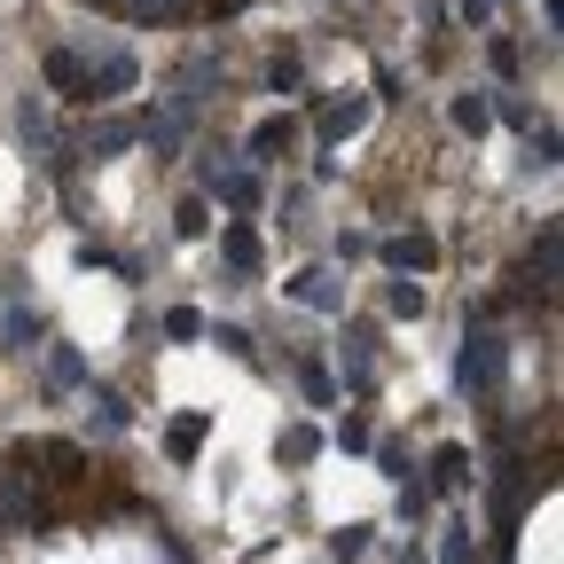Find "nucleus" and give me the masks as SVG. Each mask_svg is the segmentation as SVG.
Returning <instances> with one entry per match:
<instances>
[{
    "mask_svg": "<svg viewBox=\"0 0 564 564\" xmlns=\"http://www.w3.org/2000/svg\"><path fill=\"white\" fill-rule=\"evenodd\" d=\"M141 87V63H133V47H95V63H87V87H79V102H126Z\"/></svg>",
    "mask_w": 564,
    "mask_h": 564,
    "instance_id": "nucleus-1",
    "label": "nucleus"
},
{
    "mask_svg": "<svg viewBox=\"0 0 564 564\" xmlns=\"http://www.w3.org/2000/svg\"><path fill=\"white\" fill-rule=\"evenodd\" d=\"M32 518H40V502H32V447H17L9 470H0V533H17Z\"/></svg>",
    "mask_w": 564,
    "mask_h": 564,
    "instance_id": "nucleus-2",
    "label": "nucleus"
},
{
    "mask_svg": "<svg viewBox=\"0 0 564 564\" xmlns=\"http://www.w3.org/2000/svg\"><path fill=\"white\" fill-rule=\"evenodd\" d=\"M455 384H463V392H494V384H502V337L478 329V337L463 345V361H455Z\"/></svg>",
    "mask_w": 564,
    "mask_h": 564,
    "instance_id": "nucleus-3",
    "label": "nucleus"
},
{
    "mask_svg": "<svg viewBox=\"0 0 564 564\" xmlns=\"http://www.w3.org/2000/svg\"><path fill=\"white\" fill-rule=\"evenodd\" d=\"M17 133H24V150H40V158H47V165L63 173V158H70V150H63V141H55V126H47V110H40V95H24V102H17Z\"/></svg>",
    "mask_w": 564,
    "mask_h": 564,
    "instance_id": "nucleus-4",
    "label": "nucleus"
},
{
    "mask_svg": "<svg viewBox=\"0 0 564 564\" xmlns=\"http://www.w3.org/2000/svg\"><path fill=\"white\" fill-rule=\"evenodd\" d=\"M377 251H384L392 274H432V267H440V243L423 236V228H408V236H392V243H377Z\"/></svg>",
    "mask_w": 564,
    "mask_h": 564,
    "instance_id": "nucleus-5",
    "label": "nucleus"
},
{
    "mask_svg": "<svg viewBox=\"0 0 564 564\" xmlns=\"http://www.w3.org/2000/svg\"><path fill=\"white\" fill-rule=\"evenodd\" d=\"M95 9H110V17H126V24H188L196 0H95Z\"/></svg>",
    "mask_w": 564,
    "mask_h": 564,
    "instance_id": "nucleus-6",
    "label": "nucleus"
},
{
    "mask_svg": "<svg viewBox=\"0 0 564 564\" xmlns=\"http://www.w3.org/2000/svg\"><path fill=\"white\" fill-rule=\"evenodd\" d=\"M291 299L314 306V314H345V282L329 267H306V274H291Z\"/></svg>",
    "mask_w": 564,
    "mask_h": 564,
    "instance_id": "nucleus-7",
    "label": "nucleus"
},
{
    "mask_svg": "<svg viewBox=\"0 0 564 564\" xmlns=\"http://www.w3.org/2000/svg\"><path fill=\"white\" fill-rule=\"evenodd\" d=\"M243 158L251 165H282V158H291V118H259L251 141H243Z\"/></svg>",
    "mask_w": 564,
    "mask_h": 564,
    "instance_id": "nucleus-8",
    "label": "nucleus"
},
{
    "mask_svg": "<svg viewBox=\"0 0 564 564\" xmlns=\"http://www.w3.org/2000/svg\"><path fill=\"white\" fill-rule=\"evenodd\" d=\"M212 196H220L228 212H251V204H259V173H243V158H236V165L212 173Z\"/></svg>",
    "mask_w": 564,
    "mask_h": 564,
    "instance_id": "nucleus-9",
    "label": "nucleus"
},
{
    "mask_svg": "<svg viewBox=\"0 0 564 564\" xmlns=\"http://www.w3.org/2000/svg\"><path fill=\"white\" fill-rule=\"evenodd\" d=\"M188 118H196V110H181V102H173V110H158L150 126H141V141H150V150H158V158H173V150H181V141H188Z\"/></svg>",
    "mask_w": 564,
    "mask_h": 564,
    "instance_id": "nucleus-10",
    "label": "nucleus"
},
{
    "mask_svg": "<svg viewBox=\"0 0 564 564\" xmlns=\"http://www.w3.org/2000/svg\"><path fill=\"white\" fill-rule=\"evenodd\" d=\"M87 408H95L87 423H95V432H102V440H118V432H126V423H133V408H126V400H118L110 384H87Z\"/></svg>",
    "mask_w": 564,
    "mask_h": 564,
    "instance_id": "nucleus-11",
    "label": "nucleus"
},
{
    "mask_svg": "<svg viewBox=\"0 0 564 564\" xmlns=\"http://www.w3.org/2000/svg\"><path fill=\"white\" fill-rule=\"evenodd\" d=\"M40 352H47V392H79V384H95L87 361H79L70 345H40Z\"/></svg>",
    "mask_w": 564,
    "mask_h": 564,
    "instance_id": "nucleus-12",
    "label": "nucleus"
},
{
    "mask_svg": "<svg viewBox=\"0 0 564 564\" xmlns=\"http://www.w3.org/2000/svg\"><path fill=\"white\" fill-rule=\"evenodd\" d=\"M133 141H141V126H133V118H102V126L87 133V158L102 165V158H118V150H133Z\"/></svg>",
    "mask_w": 564,
    "mask_h": 564,
    "instance_id": "nucleus-13",
    "label": "nucleus"
},
{
    "mask_svg": "<svg viewBox=\"0 0 564 564\" xmlns=\"http://www.w3.org/2000/svg\"><path fill=\"white\" fill-rule=\"evenodd\" d=\"M47 87H55V95H70V102H79V87H87V63H79V55H70V47H47Z\"/></svg>",
    "mask_w": 564,
    "mask_h": 564,
    "instance_id": "nucleus-14",
    "label": "nucleus"
},
{
    "mask_svg": "<svg viewBox=\"0 0 564 564\" xmlns=\"http://www.w3.org/2000/svg\"><path fill=\"white\" fill-rule=\"evenodd\" d=\"M204 432H212V415H181L173 432H165V455L173 463H196V447H204Z\"/></svg>",
    "mask_w": 564,
    "mask_h": 564,
    "instance_id": "nucleus-15",
    "label": "nucleus"
},
{
    "mask_svg": "<svg viewBox=\"0 0 564 564\" xmlns=\"http://www.w3.org/2000/svg\"><path fill=\"white\" fill-rule=\"evenodd\" d=\"M463 478H470V447H440V455H432V486H440V494H455Z\"/></svg>",
    "mask_w": 564,
    "mask_h": 564,
    "instance_id": "nucleus-16",
    "label": "nucleus"
},
{
    "mask_svg": "<svg viewBox=\"0 0 564 564\" xmlns=\"http://www.w3.org/2000/svg\"><path fill=\"white\" fill-rule=\"evenodd\" d=\"M455 126H463V133H486V126H494V102H486V87L455 95Z\"/></svg>",
    "mask_w": 564,
    "mask_h": 564,
    "instance_id": "nucleus-17",
    "label": "nucleus"
},
{
    "mask_svg": "<svg viewBox=\"0 0 564 564\" xmlns=\"http://www.w3.org/2000/svg\"><path fill=\"white\" fill-rule=\"evenodd\" d=\"M220 251H228V267H236V274H259V236H251V228H228V236H220Z\"/></svg>",
    "mask_w": 564,
    "mask_h": 564,
    "instance_id": "nucleus-18",
    "label": "nucleus"
},
{
    "mask_svg": "<svg viewBox=\"0 0 564 564\" xmlns=\"http://www.w3.org/2000/svg\"><path fill=\"white\" fill-rule=\"evenodd\" d=\"M322 455V432L314 423H291V432H282V463H314Z\"/></svg>",
    "mask_w": 564,
    "mask_h": 564,
    "instance_id": "nucleus-19",
    "label": "nucleus"
},
{
    "mask_svg": "<svg viewBox=\"0 0 564 564\" xmlns=\"http://www.w3.org/2000/svg\"><path fill=\"white\" fill-rule=\"evenodd\" d=\"M40 337H47V322L24 314V306H9V345H17V352H40Z\"/></svg>",
    "mask_w": 564,
    "mask_h": 564,
    "instance_id": "nucleus-20",
    "label": "nucleus"
},
{
    "mask_svg": "<svg viewBox=\"0 0 564 564\" xmlns=\"http://www.w3.org/2000/svg\"><path fill=\"white\" fill-rule=\"evenodd\" d=\"M212 345H220V352H236V361H251V369H259V345H251V329H236V322H212Z\"/></svg>",
    "mask_w": 564,
    "mask_h": 564,
    "instance_id": "nucleus-21",
    "label": "nucleus"
},
{
    "mask_svg": "<svg viewBox=\"0 0 564 564\" xmlns=\"http://www.w3.org/2000/svg\"><path fill=\"white\" fill-rule=\"evenodd\" d=\"M384 306L415 322V314H423V282H415V274H392V291H384Z\"/></svg>",
    "mask_w": 564,
    "mask_h": 564,
    "instance_id": "nucleus-22",
    "label": "nucleus"
},
{
    "mask_svg": "<svg viewBox=\"0 0 564 564\" xmlns=\"http://www.w3.org/2000/svg\"><path fill=\"white\" fill-rule=\"evenodd\" d=\"M369 533H377V525H345V533H329V564H352V556H369Z\"/></svg>",
    "mask_w": 564,
    "mask_h": 564,
    "instance_id": "nucleus-23",
    "label": "nucleus"
},
{
    "mask_svg": "<svg viewBox=\"0 0 564 564\" xmlns=\"http://www.w3.org/2000/svg\"><path fill=\"white\" fill-rule=\"evenodd\" d=\"M440 564H486V556H478V541H470V525H447V541H440Z\"/></svg>",
    "mask_w": 564,
    "mask_h": 564,
    "instance_id": "nucleus-24",
    "label": "nucleus"
},
{
    "mask_svg": "<svg viewBox=\"0 0 564 564\" xmlns=\"http://www.w3.org/2000/svg\"><path fill=\"white\" fill-rule=\"evenodd\" d=\"M40 463H55L47 478H79V463H87V455L70 447V440H47V447H40Z\"/></svg>",
    "mask_w": 564,
    "mask_h": 564,
    "instance_id": "nucleus-25",
    "label": "nucleus"
},
{
    "mask_svg": "<svg viewBox=\"0 0 564 564\" xmlns=\"http://www.w3.org/2000/svg\"><path fill=\"white\" fill-rule=\"evenodd\" d=\"M267 87H274V95H299V87H306V63H299V55H274Z\"/></svg>",
    "mask_w": 564,
    "mask_h": 564,
    "instance_id": "nucleus-26",
    "label": "nucleus"
},
{
    "mask_svg": "<svg viewBox=\"0 0 564 564\" xmlns=\"http://www.w3.org/2000/svg\"><path fill=\"white\" fill-rule=\"evenodd\" d=\"M299 384H306V400H314V408H329V400H337V384H329V369H322V361H299Z\"/></svg>",
    "mask_w": 564,
    "mask_h": 564,
    "instance_id": "nucleus-27",
    "label": "nucleus"
},
{
    "mask_svg": "<svg viewBox=\"0 0 564 564\" xmlns=\"http://www.w3.org/2000/svg\"><path fill=\"white\" fill-rule=\"evenodd\" d=\"M361 118H369V102H345V110H322V133H329V141H345V133L361 126Z\"/></svg>",
    "mask_w": 564,
    "mask_h": 564,
    "instance_id": "nucleus-28",
    "label": "nucleus"
},
{
    "mask_svg": "<svg viewBox=\"0 0 564 564\" xmlns=\"http://www.w3.org/2000/svg\"><path fill=\"white\" fill-rule=\"evenodd\" d=\"M165 337H204V314H196V306H173V314H165Z\"/></svg>",
    "mask_w": 564,
    "mask_h": 564,
    "instance_id": "nucleus-29",
    "label": "nucleus"
},
{
    "mask_svg": "<svg viewBox=\"0 0 564 564\" xmlns=\"http://www.w3.org/2000/svg\"><path fill=\"white\" fill-rule=\"evenodd\" d=\"M173 228H181V236H204V228H212V220H204V196H188V204L173 212Z\"/></svg>",
    "mask_w": 564,
    "mask_h": 564,
    "instance_id": "nucleus-30",
    "label": "nucleus"
},
{
    "mask_svg": "<svg viewBox=\"0 0 564 564\" xmlns=\"http://www.w3.org/2000/svg\"><path fill=\"white\" fill-rule=\"evenodd\" d=\"M337 447H345V455H361V447H369V423H361V415H345V423H337Z\"/></svg>",
    "mask_w": 564,
    "mask_h": 564,
    "instance_id": "nucleus-31",
    "label": "nucleus"
},
{
    "mask_svg": "<svg viewBox=\"0 0 564 564\" xmlns=\"http://www.w3.org/2000/svg\"><path fill=\"white\" fill-rule=\"evenodd\" d=\"M455 9H463V24H486V17H494V0H455Z\"/></svg>",
    "mask_w": 564,
    "mask_h": 564,
    "instance_id": "nucleus-32",
    "label": "nucleus"
},
{
    "mask_svg": "<svg viewBox=\"0 0 564 564\" xmlns=\"http://www.w3.org/2000/svg\"><path fill=\"white\" fill-rule=\"evenodd\" d=\"M400 564H423V549H408V556H400Z\"/></svg>",
    "mask_w": 564,
    "mask_h": 564,
    "instance_id": "nucleus-33",
    "label": "nucleus"
}]
</instances>
